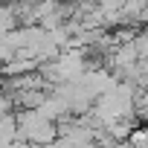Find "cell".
Instances as JSON below:
<instances>
[{
    "mask_svg": "<svg viewBox=\"0 0 148 148\" xmlns=\"http://www.w3.org/2000/svg\"><path fill=\"white\" fill-rule=\"evenodd\" d=\"M38 110H41V116H47V119H52V122H61V119L73 116L70 108H67V102H64L61 96H55V93H49V96L38 105Z\"/></svg>",
    "mask_w": 148,
    "mask_h": 148,
    "instance_id": "1",
    "label": "cell"
},
{
    "mask_svg": "<svg viewBox=\"0 0 148 148\" xmlns=\"http://www.w3.org/2000/svg\"><path fill=\"white\" fill-rule=\"evenodd\" d=\"M47 87H29V90H18L15 93V105L18 108H38L44 99H47Z\"/></svg>",
    "mask_w": 148,
    "mask_h": 148,
    "instance_id": "2",
    "label": "cell"
},
{
    "mask_svg": "<svg viewBox=\"0 0 148 148\" xmlns=\"http://www.w3.org/2000/svg\"><path fill=\"white\" fill-rule=\"evenodd\" d=\"M0 136L3 139H18V113L12 110H0Z\"/></svg>",
    "mask_w": 148,
    "mask_h": 148,
    "instance_id": "3",
    "label": "cell"
},
{
    "mask_svg": "<svg viewBox=\"0 0 148 148\" xmlns=\"http://www.w3.org/2000/svg\"><path fill=\"white\" fill-rule=\"evenodd\" d=\"M15 26H18V6L15 3H3L0 6V35H6Z\"/></svg>",
    "mask_w": 148,
    "mask_h": 148,
    "instance_id": "4",
    "label": "cell"
},
{
    "mask_svg": "<svg viewBox=\"0 0 148 148\" xmlns=\"http://www.w3.org/2000/svg\"><path fill=\"white\" fill-rule=\"evenodd\" d=\"M134 44H136V52H139V58H148V29H142V32H136V38H134Z\"/></svg>",
    "mask_w": 148,
    "mask_h": 148,
    "instance_id": "5",
    "label": "cell"
},
{
    "mask_svg": "<svg viewBox=\"0 0 148 148\" xmlns=\"http://www.w3.org/2000/svg\"><path fill=\"white\" fill-rule=\"evenodd\" d=\"M136 110H139V116L148 119V87L139 90V96H136Z\"/></svg>",
    "mask_w": 148,
    "mask_h": 148,
    "instance_id": "6",
    "label": "cell"
},
{
    "mask_svg": "<svg viewBox=\"0 0 148 148\" xmlns=\"http://www.w3.org/2000/svg\"><path fill=\"white\" fill-rule=\"evenodd\" d=\"M145 29H148V23H145Z\"/></svg>",
    "mask_w": 148,
    "mask_h": 148,
    "instance_id": "7",
    "label": "cell"
}]
</instances>
